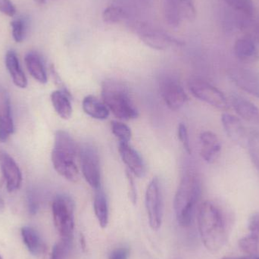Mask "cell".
Segmentation results:
<instances>
[{
  "mask_svg": "<svg viewBox=\"0 0 259 259\" xmlns=\"http://www.w3.org/2000/svg\"><path fill=\"white\" fill-rule=\"evenodd\" d=\"M127 17V12L123 6L119 5H112L108 6L103 13L105 22L109 24H115L125 19Z\"/></svg>",
  "mask_w": 259,
  "mask_h": 259,
  "instance_id": "obj_27",
  "label": "cell"
},
{
  "mask_svg": "<svg viewBox=\"0 0 259 259\" xmlns=\"http://www.w3.org/2000/svg\"><path fill=\"white\" fill-rule=\"evenodd\" d=\"M234 19V26L245 33V36H249L259 44V20L252 17H246L237 13Z\"/></svg>",
  "mask_w": 259,
  "mask_h": 259,
  "instance_id": "obj_25",
  "label": "cell"
},
{
  "mask_svg": "<svg viewBox=\"0 0 259 259\" xmlns=\"http://www.w3.org/2000/svg\"><path fill=\"white\" fill-rule=\"evenodd\" d=\"M233 83L252 97L259 99V74L249 68H231L228 73Z\"/></svg>",
  "mask_w": 259,
  "mask_h": 259,
  "instance_id": "obj_12",
  "label": "cell"
},
{
  "mask_svg": "<svg viewBox=\"0 0 259 259\" xmlns=\"http://www.w3.org/2000/svg\"><path fill=\"white\" fill-rule=\"evenodd\" d=\"M118 152L121 159L134 176L142 178L146 174V166L140 154L129 143H119Z\"/></svg>",
  "mask_w": 259,
  "mask_h": 259,
  "instance_id": "obj_16",
  "label": "cell"
},
{
  "mask_svg": "<svg viewBox=\"0 0 259 259\" xmlns=\"http://www.w3.org/2000/svg\"><path fill=\"white\" fill-rule=\"evenodd\" d=\"M236 57L243 63H255L259 59L258 44L247 36L239 38L234 46Z\"/></svg>",
  "mask_w": 259,
  "mask_h": 259,
  "instance_id": "obj_19",
  "label": "cell"
},
{
  "mask_svg": "<svg viewBox=\"0 0 259 259\" xmlns=\"http://www.w3.org/2000/svg\"><path fill=\"white\" fill-rule=\"evenodd\" d=\"M26 67L30 75L40 83H47V74L44 61L35 52L27 53L24 58Z\"/></svg>",
  "mask_w": 259,
  "mask_h": 259,
  "instance_id": "obj_22",
  "label": "cell"
},
{
  "mask_svg": "<svg viewBox=\"0 0 259 259\" xmlns=\"http://www.w3.org/2000/svg\"><path fill=\"white\" fill-rule=\"evenodd\" d=\"M160 93L166 106L170 110L178 111L188 100L187 94L181 83L173 77H164L160 81Z\"/></svg>",
  "mask_w": 259,
  "mask_h": 259,
  "instance_id": "obj_11",
  "label": "cell"
},
{
  "mask_svg": "<svg viewBox=\"0 0 259 259\" xmlns=\"http://www.w3.org/2000/svg\"><path fill=\"white\" fill-rule=\"evenodd\" d=\"M145 205L151 228L158 231L162 223L163 199L161 184L156 177L152 178L146 189Z\"/></svg>",
  "mask_w": 259,
  "mask_h": 259,
  "instance_id": "obj_8",
  "label": "cell"
},
{
  "mask_svg": "<svg viewBox=\"0 0 259 259\" xmlns=\"http://www.w3.org/2000/svg\"><path fill=\"white\" fill-rule=\"evenodd\" d=\"M78 149L74 139L67 131H56L52 162L56 172L70 182L76 183L79 179V170L76 164Z\"/></svg>",
  "mask_w": 259,
  "mask_h": 259,
  "instance_id": "obj_2",
  "label": "cell"
},
{
  "mask_svg": "<svg viewBox=\"0 0 259 259\" xmlns=\"http://www.w3.org/2000/svg\"><path fill=\"white\" fill-rule=\"evenodd\" d=\"M248 228L250 234L259 237V212L255 213L249 218Z\"/></svg>",
  "mask_w": 259,
  "mask_h": 259,
  "instance_id": "obj_38",
  "label": "cell"
},
{
  "mask_svg": "<svg viewBox=\"0 0 259 259\" xmlns=\"http://www.w3.org/2000/svg\"><path fill=\"white\" fill-rule=\"evenodd\" d=\"M111 128L112 134L119 140V143H129L131 141L132 133L128 126L124 123L118 121H112Z\"/></svg>",
  "mask_w": 259,
  "mask_h": 259,
  "instance_id": "obj_33",
  "label": "cell"
},
{
  "mask_svg": "<svg viewBox=\"0 0 259 259\" xmlns=\"http://www.w3.org/2000/svg\"><path fill=\"white\" fill-rule=\"evenodd\" d=\"M6 66L12 77V81L15 86L24 89L27 88V79L21 69L17 53L14 50H9L6 55Z\"/></svg>",
  "mask_w": 259,
  "mask_h": 259,
  "instance_id": "obj_20",
  "label": "cell"
},
{
  "mask_svg": "<svg viewBox=\"0 0 259 259\" xmlns=\"http://www.w3.org/2000/svg\"><path fill=\"white\" fill-rule=\"evenodd\" d=\"M249 156L255 167L259 170V131L252 130L249 133L247 146Z\"/></svg>",
  "mask_w": 259,
  "mask_h": 259,
  "instance_id": "obj_32",
  "label": "cell"
},
{
  "mask_svg": "<svg viewBox=\"0 0 259 259\" xmlns=\"http://www.w3.org/2000/svg\"><path fill=\"white\" fill-rule=\"evenodd\" d=\"M15 131L9 93L0 85V142L4 143Z\"/></svg>",
  "mask_w": 259,
  "mask_h": 259,
  "instance_id": "obj_15",
  "label": "cell"
},
{
  "mask_svg": "<svg viewBox=\"0 0 259 259\" xmlns=\"http://www.w3.org/2000/svg\"><path fill=\"white\" fill-rule=\"evenodd\" d=\"M199 140L202 159L208 164L214 162L222 150V143L218 136L211 131H204L199 136Z\"/></svg>",
  "mask_w": 259,
  "mask_h": 259,
  "instance_id": "obj_17",
  "label": "cell"
},
{
  "mask_svg": "<svg viewBox=\"0 0 259 259\" xmlns=\"http://www.w3.org/2000/svg\"><path fill=\"white\" fill-rule=\"evenodd\" d=\"M178 137L183 147L187 153L191 154V148L190 145L188 131L187 126L184 123H180L178 127Z\"/></svg>",
  "mask_w": 259,
  "mask_h": 259,
  "instance_id": "obj_34",
  "label": "cell"
},
{
  "mask_svg": "<svg viewBox=\"0 0 259 259\" xmlns=\"http://www.w3.org/2000/svg\"><path fill=\"white\" fill-rule=\"evenodd\" d=\"M139 37L150 48L156 50H165L171 47H181L182 41L167 34L163 30L143 24L138 28Z\"/></svg>",
  "mask_w": 259,
  "mask_h": 259,
  "instance_id": "obj_10",
  "label": "cell"
},
{
  "mask_svg": "<svg viewBox=\"0 0 259 259\" xmlns=\"http://www.w3.org/2000/svg\"><path fill=\"white\" fill-rule=\"evenodd\" d=\"M55 226L61 238L73 237L74 229V202L68 195L59 194L52 205Z\"/></svg>",
  "mask_w": 259,
  "mask_h": 259,
  "instance_id": "obj_5",
  "label": "cell"
},
{
  "mask_svg": "<svg viewBox=\"0 0 259 259\" xmlns=\"http://www.w3.org/2000/svg\"><path fill=\"white\" fill-rule=\"evenodd\" d=\"M188 86L193 97L200 101L220 110L230 109L231 106L225 94L208 82L200 78H193L189 81Z\"/></svg>",
  "mask_w": 259,
  "mask_h": 259,
  "instance_id": "obj_7",
  "label": "cell"
},
{
  "mask_svg": "<svg viewBox=\"0 0 259 259\" xmlns=\"http://www.w3.org/2000/svg\"><path fill=\"white\" fill-rule=\"evenodd\" d=\"M0 168L9 193L19 190L22 183V175L15 160L4 151L0 150Z\"/></svg>",
  "mask_w": 259,
  "mask_h": 259,
  "instance_id": "obj_13",
  "label": "cell"
},
{
  "mask_svg": "<svg viewBox=\"0 0 259 259\" xmlns=\"http://www.w3.org/2000/svg\"><path fill=\"white\" fill-rule=\"evenodd\" d=\"M21 237L26 247L33 255H39L45 249L44 241L39 233L31 227H24L21 229Z\"/></svg>",
  "mask_w": 259,
  "mask_h": 259,
  "instance_id": "obj_24",
  "label": "cell"
},
{
  "mask_svg": "<svg viewBox=\"0 0 259 259\" xmlns=\"http://www.w3.org/2000/svg\"><path fill=\"white\" fill-rule=\"evenodd\" d=\"M222 259H259V255H246L241 257H225Z\"/></svg>",
  "mask_w": 259,
  "mask_h": 259,
  "instance_id": "obj_40",
  "label": "cell"
},
{
  "mask_svg": "<svg viewBox=\"0 0 259 259\" xmlns=\"http://www.w3.org/2000/svg\"><path fill=\"white\" fill-rule=\"evenodd\" d=\"M164 15L168 25L178 27L185 20L193 21L196 10L193 0H164Z\"/></svg>",
  "mask_w": 259,
  "mask_h": 259,
  "instance_id": "obj_9",
  "label": "cell"
},
{
  "mask_svg": "<svg viewBox=\"0 0 259 259\" xmlns=\"http://www.w3.org/2000/svg\"><path fill=\"white\" fill-rule=\"evenodd\" d=\"M198 228L201 240L209 252H219L228 240V230L223 213L213 202L206 201L199 206Z\"/></svg>",
  "mask_w": 259,
  "mask_h": 259,
  "instance_id": "obj_1",
  "label": "cell"
},
{
  "mask_svg": "<svg viewBox=\"0 0 259 259\" xmlns=\"http://www.w3.org/2000/svg\"><path fill=\"white\" fill-rule=\"evenodd\" d=\"M103 103L109 112L121 120L135 119L139 112L133 102L127 87L117 80H106L102 87Z\"/></svg>",
  "mask_w": 259,
  "mask_h": 259,
  "instance_id": "obj_4",
  "label": "cell"
},
{
  "mask_svg": "<svg viewBox=\"0 0 259 259\" xmlns=\"http://www.w3.org/2000/svg\"><path fill=\"white\" fill-rule=\"evenodd\" d=\"M83 112L92 118L106 120L109 118V110L103 102L93 95L87 96L82 103Z\"/></svg>",
  "mask_w": 259,
  "mask_h": 259,
  "instance_id": "obj_21",
  "label": "cell"
},
{
  "mask_svg": "<svg viewBox=\"0 0 259 259\" xmlns=\"http://www.w3.org/2000/svg\"><path fill=\"white\" fill-rule=\"evenodd\" d=\"M234 12L246 17L254 15V5L252 0H223Z\"/></svg>",
  "mask_w": 259,
  "mask_h": 259,
  "instance_id": "obj_28",
  "label": "cell"
},
{
  "mask_svg": "<svg viewBox=\"0 0 259 259\" xmlns=\"http://www.w3.org/2000/svg\"><path fill=\"white\" fill-rule=\"evenodd\" d=\"M73 237L61 238L55 245L50 259H67L72 249Z\"/></svg>",
  "mask_w": 259,
  "mask_h": 259,
  "instance_id": "obj_31",
  "label": "cell"
},
{
  "mask_svg": "<svg viewBox=\"0 0 259 259\" xmlns=\"http://www.w3.org/2000/svg\"><path fill=\"white\" fill-rule=\"evenodd\" d=\"M50 97L52 104L59 117L62 119H69L72 115V106L70 100V94L59 90L53 91Z\"/></svg>",
  "mask_w": 259,
  "mask_h": 259,
  "instance_id": "obj_23",
  "label": "cell"
},
{
  "mask_svg": "<svg viewBox=\"0 0 259 259\" xmlns=\"http://www.w3.org/2000/svg\"><path fill=\"white\" fill-rule=\"evenodd\" d=\"M12 34L16 42H22L27 36L28 29V21L24 17L15 18L11 22Z\"/></svg>",
  "mask_w": 259,
  "mask_h": 259,
  "instance_id": "obj_29",
  "label": "cell"
},
{
  "mask_svg": "<svg viewBox=\"0 0 259 259\" xmlns=\"http://www.w3.org/2000/svg\"><path fill=\"white\" fill-rule=\"evenodd\" d=\"M0 259H3V258H2L1 255H0Z\"/></svg>",
  "mask_w": 259,
  "mask_h": 259,
  "instance_id": "obj_43",
  "label": "cell"
},
{
  "mask_svg": "<svg viewBox=\"0 0 259 259\" xmlns=\"http://www.w3.org/2000/svg\"><path fill=\"white\" fill-rule=\"evenodd\" d=\"M94 208L99 224L102 228H106L109 223V206L106 195L100 189L94 196Z\"/></svg>",
  "mask_w": 259,
  "mask_h": 259,
  "instance_id": "obj_26",
  "label": "cell"
},
{
  "mask_svg": "<svg viewBox=\"0 0 259 259\" xmlns=\"http://www.w3.org/2000/svg\"><path fill=\"white\" fill-rule=\"evenodd\" d=\"M126 175H127V184H128L130 199L133 204H136L137 202V190H136L135 183L133 178V175L128 170H127Z\"/></svg>",
  "mask_w": 259,
  "mask_h": 259,
  "instance_id": "obj_36",
  "label": "cell"
},
{
  "mask_svg": "<svg viewBox=\"0 0 259 259\" xmlns=\"http://www.w3.org/2000/svg\"><path fill=\"white\" fill-rule=\"evenodd\" d=\"M78 154L85 180L92 188L99 190L101 185V172L97 148L91 143H83L79 147Z\"/></svg>",
  "mask_w": 259,
  "mask_h": 259,
  "instance_id": "obj_6",
  "label": "cell"
},
{
  "mask_svg": "<svg viewBox=\"0 0 259 259\" xmlns=\"http://www.w3.org/2000/svg\"><path fill=\"white\" fill-rule=\"evenodd\" d=\"M231 105L242 119L259 127V109L255 104L244 97L233 95Z\"/></svg>",
  "mask_w": 259,
  "mask_h": 259,
  "instance_id": "obj_18",
  "label": "cell"
},
{
  "mask_svg": "<svg viewBox=\"0 0 259 259\" xmlns=\"http://www.w3.org/2000/svg\"><path fill=\"white\" fill-rule=\"evenodd\" d=\"M222 123L228 137L240 147L247 146L249 133L246 131L241 120L235 115L224 113L222 115Z\"/></svg>",
  "mask_w": 259,
  "mask_h": 259,
  "instance_id": "obj_14",
  "label": "cell"
},
{
  "mask_svg": "<svg viewBox=\"0 0 259 259\" xmlns=\"http://www.w3.org/2000/svg\"><path fill=\"white\" fill-rule=\"evenodd\" d=\"M3 201H2V199H0V207L3 206Z\"/></svg>",
  "mask_w": 259,
  "mask_h": 259,
  "instance_id": "obj_42",
  "label": "cell"
},
{
  "mask_svg": "<svg viewBox=\"0 0 259 259\" xmlns=\"http://www.w3.org/2000/svg\"><path fill=\"white\" fill-rule=\"evenodd\" d=\"M130 250L127 247H120L114 249L109 254V259H128Z\"/></svg>",
  "mask_w": 259,
  "mask_h": 259,
  "instance_id": "obj_37",
  "label": "cell"
},
{
  "mask_svg": "<svg viewBox=\"0 0 259 259\" xmlns=\"http://www.w3.org/2000/svg\"><path fill=\"white\" fill-rule=\"evenodd\" d=\"M34 1L36 2V3H38V4L44 5L45 4L47 0H34Z\"/></svg>",
  "mask_w": 259,
  "mask_h": 259,
  "instance_id": "obj_41",
  "label": "cell"
},
{
  "mask_svg": "<svg viewBox=\"0 0 259 259\" xmlns=\"http://www.w3.org/2000/svg\"><path fill=\"white\" fill-rule=\"evenodd\" d=\"M239 247L246 255H259V237L249 234L239 240Z\"/></svg>",
  "mask_w": 259,
  "mask_h": 259,
  "instance_id": "obj_30",
  "label": "cell"
},
{
  "mask_svg": "<svg viewBox=\"0 0 259 259\" xmlns=\"http://www.w3.org/2000/svg\"><path fill=\"white\" fill-rule=\"evenodd\" d=\"M201 193V184L195 175H186L183 178L174 201L175 215L181 226L186 228L193 223Z\"/></svg>",
  "mask_w": 259,
  "mask_h": 259,
  "instance_id": "obj_3",
  "label": "cell"
},
{
  "mask_svg": "<svg viewBox=\"0 0 259 259\" xmlns=\"http://www.w3.org/2000/svg\"><path fill=\"white\" fill-rule=\"evenodd\" d=\"M27 203H28V208L30 213L32 214H36L38 209V202L35 196L34 192L32 190H29L27 193Z\"/></svg>",
  "mask_w": 259,
  "mask_h": 259,
  "instance_id": "obj_39",
  "label": "cell"
},
{
  "mask_svg": "<svg viewBox=\"0 0 259 259\" xmlns=\"http://www.w3.org/2000/svg\"><path fill=\"white\" fill-rule=\"evenodd\" d=\"M16 12V8L11 0H0V12L3 15L13 18Z\"/></svg>",
  "mask_w": 259,
  "mask_h": 259,
  "instance_id": "obj_35",
  "label": "cell"
}]
</instances>
